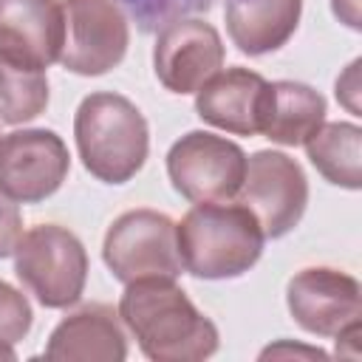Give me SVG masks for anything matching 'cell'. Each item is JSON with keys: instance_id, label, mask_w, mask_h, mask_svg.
I'll use <instances>...</instances> for the list:
<instances>
[{"instance_id": "cell-1", "label": "cell", "mask_w": 362, "mask_h": 362, "mask_svg": "<svg viewBox=\"0 0 362 362\" xmlns=\"http://www.w3.org/2000/svg\"><path fill=\"white\" fill-rule=\"evenodd\" d=\"M116 311L153 362H201L221 345L215 322L195 308L173 277L124 283Z\"/></svg>"}, {"instance_id": "cell-2", "label": "cell", "mask_w": 362, "mask_h": 362, "mask_svg": "<svg viewBox=\"0 0 362 362\" xmlns=\"http://www.w3.org/2000/svg\"><path fill=\"white\" fill-rule=\"evenodd\" d=\"M181 266L198 280H235L263 255L266 235L249 206L229 201L195 204L178 223Z\"/></svg>"}, {"instance_id": "cell-3", "label": "cell", "mask_w": 362, "mask_h": 362, "mask_svg": "<svg viewBox=\"0 0 362 362\" xmlns=\"http://www.w3.org/2000/svg\"><path fill=\"white\" fill-rule=\"evenodd\" d=\"M74 141L85 170L105 184L130 181L147 161L150 127L122 93H88L74 113Z\"/></svg>"}, {"instance_id": "cell-4", "label": "cell", "mask_w": 362, "mask_h": 362, "mask_svg": "<svg viewBox=\"0 0 362 362\" xmlns=\"http://www.w3.org/2000/svg\"><path fill=\"white\" fill-rule=\"evenodd\" d=\"M11 257L17 280L42 308H68L79 303L88 283V252L68 226L37 223L25 229Z\"/></svg>"}, {"instance_id": "cell-5", "label": "cell", "mask_w": 362, "mask_h": 362, "mask_svg": "<svg viewBox=\"0 0 362 362\" xmlns=\"http://www.w3.org/2000/svg\"><path fill=\"white\" fill-rule=\"evenodd\" d=\"M102 260L119 283L184 272L175 221L158 209H127L105 232Z\"/></svg>"}, {"instance_id": "cell-6", "label": "cell", "mask_w": 362, "mask_h": 362, "mask_svg": "<svg viewBox=\"0 0 362 362\" xmlns=\"http://www.w3.org/2000/svg\"><path fill=\"white\" fill-rule=\"evenodd\" d=\"M167 175L173 189L192 201H232L246 175L240 144L209 130H189L167 150Z\"/></svg>"}, {"instance_id": "cell-7", "label": "cell", "mask_w": 362, "mask_h": 362, "mask_svg": "<svg viewBox=\"0 0 362 362\" xmlns=\"http://www.w3.org/2000/svg\"><path fill=\"white\" fill-rule=\"evenodd\" d=\"M238 201L252 209L266 238L288 235L305 215L308 178L288 153L257 150L246 156V175L238 189Z\"/></svg>"}, {"instance_id": "cell-8", "label": "cell", "mask_w": 362, "mask_h": 362, "mask_svg": "<svg viewBox=\"0 0 362 362\" xmlns=\"http://www.w3.org/2000/svg\"><path fill=\"white\" fill-rule=\"evenodd\" d=\"M65 42L59 65L76 76L113 71L130 45L127 17L116 0H62Z\"/></svg>"}, {"instance_id": "cell-9", "label": "cell", "mask_w": 362, "mask_h": 362, "mask_svg": "<svg viewBox=\"0 0 362 362\" xmlns=\"http://www.w3.org/2000/svg\"><path fill=\"white\" fill-rule=\"evenodd\" d=\"M71 156L48 127H23L0 136V192L17 204L51 198L68 178Z\"/></svg>"}, {"instance_id": "cell-10", "label": "cell", "mask_w": 362, "mask_h": 362, "mask_svg": "<svg viewBox=\"0 0 362 362\" xmlns=\"http://www.w3.org/2000/svg\"><path fill=\"white\" fill-rule=\"evenodd\" d=\"M286 305L291 320L314 337H337L362 317L359 280L337 266H305L288 277Z\"/></svg>"}, {"instance_id": "cell-11", "label": "cell", "mask_w": 362, "mask_h": 362, "mask_svg": "<svg viewBox=\"0 0 362 362\" xmlns=\"http://www.w3.org/2000/svg\"><path fill=\"white\" fill-rule=\"evenodd\" d=\"M223 40L206 20L187 17L161 28L153 45L156 79L170 93H195L212 74L223 68Z\"/></svg>"}, {"instance_id": "cell-12", "label": "cell", "mask_w": 362, "mask_h": 362, "mask_svg": "<svg viewBox=\"0 0 362 362\" xmlns=\"http://www.w3.org/2000/svg\"><path fill=\"white\" fill-rule=\"evenodd\" d=\"M65 42L62 0H0V59L28 71L59 62Z\"/></svg>"}, {"instance_id": "cell-13", "label": "cell", "mask_w": 362, "mask_h": 362, "mask_svg": "<svg viewBox=\"0 0 362 362\" xmlns=\"http://www.w3.org/2000/svg\"><path fill=\"white\" fill-rule=\"evenodd\" d=\"M269 79L249 68H221L195 90V113L226 133L260 136L263 102Z\"/></svg>"}, {"instance_id": "cell-14", "label": "cell", "mask_w": 362, "mask_h": 362, "mask_svg": "<svg viewBox=\"0 0 362 362\" xmlns=\"http://www.w3.org/2000/svg\"><path fill=\"white\" fill-rule=\"evenodd\" d=\"M42 356L59 362H122L127 359L124 322L113 305L88 303L54 325Z\"/></svg>"}, {"instance_id": "cell-15", "label": "cell", "mask_w": 362, "mask_h": 362, "mask_svg": "<svg viewBox=\"0 0 362 362\" xmlns=\"http://www.w3.org/2000/svg\"><path fill=\"white\" fill-rule=\"evenodd\" d=\"M303 14V0H223L226 34L240 54L263 57L283 48Z\"/></svg>"}, {"instance_id": "cell-16", "label": "cell", "mask_w": 362, "mask_h": 362, "mask_svg": "<svg viewBox=\"0 0 362 362\" xmlns=\"http://www.w3.org/2000/svg\"><path fill=\"white\" fill-rule=\"evenodd\" d=\"M325 122V96L305 82L277 79L266 88L260 136L283 147H303Z\"/></svg>"}, {"instance_id": "cell-17", "label": "cell", "mask_w": 362, "mask_h": 362, "mask_svg": "<svg viewBox=\"0 0 362 362\" xmlns=\"http://www.w3.org/2000/svg\"><path fill=\"white\" fill-rule=\"evenodd\" d=\"M362 130L354 122H322L305 139V156L317 173L342 189L362 187V158H359Z\"/></svg>"}, {"instance_id": "cell-18", "label": "cell", "mask_w": 362, "mask_h": 362, "mask_svg": "<svg viewBox=\"0 0 362 362\" xmlns=\"http://www.w3.org/2000/svg\"><path fill=\"white\" fill-rule=\"evenodd\" d=\"M51 99L45 71L17 68L0 59V122L25 124L45 113Z\"/></svg>"}, {"instance_id": "cell-19", "label": "cell", "mask_w": 362, "mask_h": 362, "mask_svg": "<svg viewBox=\"0 0 362 362\" xmlns=\"http://www.w3.org/2000/svg\"><path fill=\"white\" fill-rule=\"evenodd\" d=\"M31 322H34V311L28 297L11 283L0 280V339L17 345L20 339L28 337Z\"/></svg>"}, {"instance_id": "cell-20", "label": "cell", "mask_w": 362, "mask_h": 362, "mask_svg": "<svg viewBox=\"0 0 362 362\" xmlns=\"http://www.w3.org/2000/svg\"><path fill=\"white\" fill-rule=\"evenodd\" d=\"M20 235H23L20 206H17V201H11L8 195L0 192V260L14 252Z\"/></svg>"}, {"instance_id": "cell-21", "label": "cell", "mask_w": 362, "mask_h": 362, "mask_svg": "<svg viewBox=\"0 0 362 362\" xmlns=\"http://www.w3.org/2000/svg\"><path fill=\"white\" fill-rule=\"evenodd\" d=\"M269 356H277V359H288V356H303V359H328L325 351L320 348H308V345H291L288 339H280L269 348L260 351V359H269Z\"/></svg>"}, {"instance_id": "cell-22", "label": "cell", "mask_w": 362, "mask_h": 362, "mask_svg": "<svg viewBox=\"0 0 362 362\" xmlns=\"http://www.w3.org/2000/svg\"><path fill=\"white\" fill-rule=\"evenodd\" d=\"M356 71H359V59H354V62L345 68V74L337 79V99H339L351 113H359V105H356V93H359Z\"/></svg>"}, {"instance_id": "cell-23", "label": "cell", "mask_w": 362, "mask_h": 362, "mask_svg": "<svg viewBox=\"0 0 362 362\" xmlns=\"http://www.w3.org/2000/svg\"><path fill=\"white\" fill-rule=\"evenodd\" d=\"M331 8H334L339 23L359 31V0H331Z\"/></svg>"}, {"instance_id": "cell-24", "label": "cell", "mask_w": 362, "mask_h": 362, "mask_svg": "<svg viewBox=\"0 0 362 362\" xmlns=\"http://www.w3.org/2000/svg\"><path fill=\"white\" fill-rule=\"evenodd\" d=\"M0 359H17V351H14L11 342H3L0 339Z\"/></svg>"}]
</instances>
